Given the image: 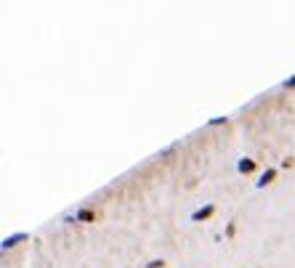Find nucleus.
Here are the masks:
<instances>
[{"instance_id":"nucleus-1","label":"nucleus","mask_w":295,"mask_h":268,"mask_svg":"<svg viewBox=\"0 0 295 268\" xmlns=\"http://www.w3.org/2000/svg\"><path fill=\"white\" fill-rule=\"evenodd\" d=\"M213 213H215V207H213V205H207V207H202V210H197V213L192 215V220H207Z\"/></svg>"},{"instance_id":"nucleus-2","label":"nucleus","mask_w":295,"mask_h":268,"mask_svg":"<svg viewBox=\"0 0 295 268\" xmlns=\"http://www.w3.org/2000/svg\"><path fill=\"white\" fill-rule=\"evenodd\" d=\"M274 178H277V170H266V173H264V178L258 181V186H268Z\"/></svg>"},{"instance_id":"nucleus-3","label":"nucleus","mask_w":295,"mask_h":268,"mask_svg":"<svg viewBox=\"0 0 295 268\" xmlns=\"http://www.w3.org/2000/svg\"><path fill=\"white\" fill-rule=\"evenodd\" d=\"M77 218H80L83 223H93V220H96V213H90V210H80V213H77Z\"/></svg>"},{"instance_id":"nucleus-4","label":"nucleus","mask_w":295,"mask_h":268,"mask_svg":"<svg viewBox=\"0 0 295 268\" xmlns=\"http://www.w3.org/2000/svg\"><path fill=\"white\" fill-rule=\"evenodd\" d=\"M237 167H239V173H253V170H255V162H253V160H242Z\"/></svg>"},{"instance_id":"nucleus-5","label":"nucleus","mask_w":295,"mask_h":268,"mask_svg":"<svg viewBox=\"0 0 295 268\" xmlns=\"http://www.w3.org/2000/svg\"><path fill=\"white\" fill-rule=\"evenodd\" d=\"M19 239H24V237H14V239H5V244H3V247H14V244H16Z\"/></svg>"},{"instance_id":"nucleus-6","label":"nucleus","mask_w":295,"mask_h":268,"mask_svg":"<svg viewBox=\"0 0 295 268\" xmlns=\"http://www.w3.org/2000/svg\"><path fill=\"white\" fill-rule=\"evenodd\" d=\"M287 88H295V77H293V80H290V82H287Z\"/></svg>"}]
</instances>
